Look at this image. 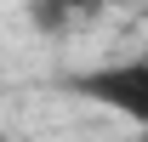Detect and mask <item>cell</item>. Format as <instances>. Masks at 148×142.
<instances>
[{"mask_svg": "<svg viewBox=\"0 0 148 142\" xmlns=\"http://www.w3.org/2000/svg\"><path fill=\"white\" fill-rule=\"evenodd\" d=\"M63 91L86 97L91 108H108L120 119L143 125L148 131V46L137 57H120V63H103V68H86V74H69Z\"/></svg>", "mask_w": 148, "mask_h": 142, "instance_id": "obj_1", "label": "cell"}, {"mask_svg": "<svg viewBox=\"0 0 148 142\" xmlns=\"http://www.w3.org/2000/svg\"><path fill=\"white\" fill-rule=\"evenodd\" d=\"M108 0H29V17H34V29H46V34H63L74 17H97Z\"/></svg>", "mask_w": 148, "mask_h": 142, "instance_id": "obj_2", "label": "cell"}]
</instances>
